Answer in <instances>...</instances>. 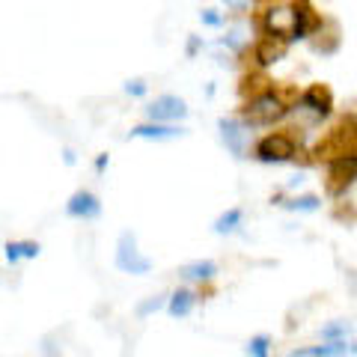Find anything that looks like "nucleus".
<instances>
[{
    "instance_id": "f257e3e1",
    "label": "nucleus",
    "mask_w": 357,
    "mask_h": 357,
    "mask_svg": "<svg viewBox=\"0 0 357 357\" xmlns=\"http://www.w3.org/2000/svg\"><path fill=\"white\" fill-rule=\"evenodd\" d=\"M262 30H265V36L295 42L298 39V9L295 6H271V9H265Z\"/></svg>"
},
{
    "instance_id": "f03ea898",
    "label": "nucleus",
    "mask_w": 357,
    "mask_h": 357,
    "mask_svg": "<svg viewBox=\"0 0 357 357\" xmlns=\"http://www.w3.org/2000/svg\"><path fill=\"white\" fill-rule=\"evenodd\" d=\"M286 110L289 107H286V102L280 96L262 93V96H256L248 107H244V122H248V126H271V122L286 116Z\"/></svg>"
},
{
    "instance_id": "7ed1b4c3",
    "label": "nucleus",
    "mask_w": 357,
    "mask_h": 357,
    "mask_svg": "<svg viewBox=\"0 0 357 357\" xmlns=\"http://www.w3.org/2000/svg\"><path fill=\"white\" fill-rule=\"evenodd\" d=\"M116 268L126 274H149L152 271V259L140 256L134 232H122L116 241Z\"/></svg>"
},
{
    "instance_id": "20e7f679",
    "label": "nucleus",
    "mask_w": 357,
    "mask_h": 357,
    "mask_svg": "<svg viewBox=\"0 0 357 357\" xmlns=\"http://www.w3.org/2000/svg\"><path fill=\"white\" fill-rule=\"evenodd\" d=\"M295 155V140L289 134H268L256 143V158L265 164H280Z\"/></svg>"
},
{
    "instance_id": "39448f33",
    "label": "nucleus",
    "mask_w": 357,
    "mask_h": 357,
    "mask_svg": "<svg viewBox=\"0 0 357 357\" xmlns=\"http://www.w3.org/2000/svg\"><path fill=\"white\" fill-rule=\"evenodd\" d=\"M146 116L152 122H176V119H185L188 116V105L178 96H158L146 107Z\"/></svg>"
},
{
    "instance_id": "423d86ee",
    "label": "nucleus",
    "mask_w": 357,
    "mask_h": 357,
    "mask_svg": "<svg viewBox=\"0 0 357 357\" xmlns=\"http://www.w3.org/2000/svg\"><path fill=\"white\" fill-rule=\"evenodd\" d=\"M298 105L304 110H310L316 119H321V116L331 114V93L321 84H312V86L304 89V96L298 98Z\"/></svg>"
},
{
    "instance_id": "0eeeda50",
    "label": "nucleus",
    "mask_w": 357,
    "mask_h": 357,
    "mask_svg": "<svg viewBox=\"0 0 357 357\" xmlns=\"http://www.w3.org/2000/svg\"><path fill=\"white\" fill-rule=\"evenodd\" d=\"M66 211H69V218L96 220L98 215H102V203H98V197H96V194L77 191V194H72V199H69V206H66Z\"/></svg>"
},
{
    "instance_id": "6e6552de",
    "label": "nucleus",
    "mask_w": 357,
    "mask_h": 357,
    "mask_svg": "<svg viewBox=\"0 0 357 357\" xmlns=\"http://www.w3.org/2000/svg\"><path fill=\"white\" fill-rule=\"evenodd\" d=\"M218 128H220V137L223 143H227V149L236 155V158H244V137H248V131H244V126L238 119H220L218 122Z\"/></svg>"
},
{
    "instance_id": "1a4fd4ad",
    "label": "nucleus",
    "mask_w": 357,
    "mask_h": 357,
    "mask_svg": "<svg viewBox=\"0 0 357 357\" xmlns=\"http://www.w3.org/2000/svg\"><path fill=\"white\" fill-rule=\"evenodd\" d=\"M351 342L345 340H331L325 345H310V349H301V351H292L289 357H351Z\"/></svg>"
},
{
    "instance_id": "9d476101",
    "label": "nucleus",
    "mask_w": 357,
    "mask_h": 357,
    "mask_svg": "<svg viewBox=\"0 0 357 357\" xmlns=\"http://www.w3.org/2000/svg\"><path fill=\"white\" fill-rule=\"evenodd\" d=\"M286 54V39H277V36H262L259 45H256V60L262 66H271L277 60H283Z\"/></svg>"
},
{
    "instance_id": "9b49d317",
    "label": "nucleus",
    "mask_w": 357,
    "mask_h": 357,
    "mask_svg": "<svg viewBox=\"0 0 357 357\" xmlns=\"http://www.w3.org/2000/svg\"><path fill=\"white\" fill-rule=\"evenodd\" d=\"M182 128L176 126H161V122H149V126H137L128 131V137H149V140H170V137H182Z\"/></svg>"
},
{
    "instance_id": "f8f14e48",
    "label": "nucleus",
    "mask_w": 357,
    "mask_h": 357,
    "mask_svg": "<svg viewBox=\"0 0 357 357\" xmlns=\"http://www.w3.org/2000/svg\"><path fill=\"white\" fill-rule=\"evenodd\" d=\"M194 301H197V295L191 292V289H178V292L170 295V304H167V310H170L173 319H182V316H188V312H191Z\"/></svg>"
},
{
    "instance_id": "ddd939ff",
    "label": "nucleus",
    "mask_w": 357,
    "mask_h": 357,
    "mask_svg": "<svg viewBox=\"0 0 357 357\" xmlns=\"http://www.w3.org/2000/svg\"><path fill=\"white\" fill-rule=\"evenodd\" d=\"M178 274H182L185 280H211V277L218 274V265H215V262H208V259H199V262L185 265Z\"/></svg>"
},
{
    "instance_id": "4468645a",
    "label": "nucleus",
    "mask_w": 357,
    "mask_h": 357,
    "mask_svg": "<svg viewBox=\"0 0 357 357\" xmlns=\"http://www.w3.org/2000/svg\"><path fill=\"white\" fill-rule=\"evenodd\" d=\"M21 256H27V259H36L39 256V244H33V241H9L6 244V262H18Z\"/></svg>"
},
{
    "instance_id": "2eb2a0df",
    "label": "nucleus",
    "mask_w": 357,
    "mask_h": 357,
    "mask_svg": "<svg viewBox=\"0 0 357 357\" xmlns=\"http://www.w3.org/2000/svg\"><path fill=\"white\" fill-rule=\"evenodd\" d=\"M241 218H244V211H241V208H229V211H223V215L215 220V232H218V236H223V232L238 229Z\"/></svg>"
},
{
    "instance_id": "dca6fc26",
    "label": "nucleus",
    "mask_w": 357,
    "mask_h": 357,
    "mask_svg": "<svg viewBox=\"0 0 357 357\" xmlns=\"http://www.w3.org/2000/svg\"><path fill=\"white\" fill-rule=\"evenodd\" d=\"M283 208H289V211H316L319 208V197H312V194L295 197V199H289V203H283Z\"/></svg>"
},
{
    "instance_id": "f3484780",
    "label": "nucleus",
    "mask_w": 357,
    "mask_h": 357,
    "mask_svg": "<svg viewBox=\"0 0 357 357\" xmlns=\"http://www.w3.org/2000/svg\"><path fill=\"white\" fill-rule=\"evenodd\" d=\"M351 333V325H345V321H333V325L321 328V340L331 342V340H345Z\"/></svg>"
},
{
    "instance_id": "a211bd4d",
    "label": "nucleus",
    "mask_w": 357,
    "mask_h": 357,
    "mask_svg": "<svg viewBox=\"0 0 357 357\" xmlns=\"http://www.w3.org/2000/svg\"><path fill=\"white\" fill-rule=\"evenodd\" d=\"M268 349H271V340L268 337H253L248 345V354L250 357H268Z\"/></svg>"
},
{
    "instance_id": "6ab92c4d",
    "label": "nucleus",
    "mask_w": 357,
    "mask_h": 357,
    "mask_svg": "<svg viewBox=\"0 0 357 357\" xmlns=\"http://www.w3.org/2000/svg\"><path fill=\"white\" fill-rule=\"evenodd\" d=\"M161 307H164V298H149V301H143V304L137 307V316L146 319V316H152V312H158Z\"/></svg>"
},
{
    "instance_id": "aec40b11",
    "label": "nucleus",
    "mask_w": 357,
    "mask_h": 357,
    "mask_svg": "<svg viewBox=\"0 0 357 357\" xmlns=\"http://www.w3.org/2000/svg\"><path fill=\"white\" fill-rule=\"evenodd\" d=\"M126 93L128 96H143V93H146V84H143V81H128L126 84Z\"/></svg>"
},
{
    "instance_id": "412c9836",
    "label": "nucleus",
    "mask_w": 357,
    "mask_h": 357,
    "mask_svg": "<svg viewBox=\"0 0 357 357\" xmlns=\"http://www.w3.org/2000/svg\"><path fill=\"white\" fill-rule=\"evenodd\" d=\"M223 42L232 45V48H241V30H229L227 36H223Z\"/></svg>"
},
{
    "instance_id": "4be33fe9",
    "label": "nucleus",
    "mask_w": 357,
    "mask_h": 357,
    "mask_svg": "<svg viewBox=\"0 0 357 357\" xmlns=\"http://www.w3.org/2000/svg\"><path fill=\"white\" fill-rule=\"evenodd\" d=\"M229 9H236V13H241V9H248L250 6V0H223Z\"/></svg>"
},
{
    "instance_id": "5701e85b",
    "label": "nucleus",
    "mask_w": 357,
    "mask_h": 357,
    "mask_svg": "<svg viewBox=\"0 0 357 357\" xmlns=\"http://www.w3.org/2000/svg\"><path fill=\"white\" fill-rule=\"evenodd\" d=\"M203 21H206V24H211V27H218V24H220V15H215V9H206Z\"/></svg>"
},
{
    "instance_id": "b1692460",
    "label": "nucleus",
    "mask_w": 357,
    "mask_h": 357,
    "mask_svg": "<svg viewBox=\"0 0 357 357\" xmlns=\"http://www.w3.org/2000/svg\"><path fill=\"white\" fill-rule=\"evenodd\" d=\"M107 167V155H98V161H96V170H105Z\"/></svg>"
}]
</instances>
